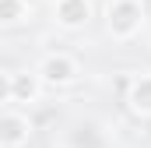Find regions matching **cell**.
Segmentation results:
<instances>
[{
  "label": "cell",
  "instance_id": "1",
  "mask_svg": "<svg viewBox=\"0 0 151 148\" xmlns=\"http://www.w3.org/2000/svg\"><path fill=\"white\" fill-rule=\"evenodd\" d=\"M141 25H144L141 0H109V7H106V32L113 39L127 42V39H134L141 32Z\"/></svg>",
  "mask_w": 151,
  "mask_h": 148
},
{
  "label": "cell",
  "instance_id": "2",
  "mask_svg": "<svg viewBox=\"0 0 151 148\" xmlns=\"http://www.w3.org/2000/svg\"><path fill=\"white\" fill-rule=\"evenodd\" d=\"M35 74H39V81L49 85V88H67V85L77 81L81 67H77L74 57H67V53H49V57H42Z\"/></svg>",
  "mask_w": 151,
  "mask_h": 148
},
{
  "label": "cell",
  "instance_id": "3",
  "mask_svg": "<svg viewBox=\"0 0 151 148\" xmlns=\"http://www.w3.org/2000/svg\"><path fill=\"white\" fill-rule=\"evenodd\" d=\"M28 134H32V123L21 113H0V145L4 148L28 145Z\"/></svg>",
  "mask_w": 151,
  "mask_h": 148
},
{
  "label": "cell",
  "instance_id": "4",
  "mask_svg": "<svg viewBox=\"0 0 151 148\" xmlns=\"http://www.w3.org/2000/svg\"><path fill=\"white\" fill-rule=\"evenodd\" d=\"M88 21H91V0H60L56 4L60 28H84Z\"/></svg>",
  "mask_w": 151,
  "mask_h": 148
},
{
  "label": "cell",
  "instance_id": "5",
  "mask_svg": "<svg viewBox=\"0 0 151 148\" xmlns=\"http://www.w3.org/2000/svg\"><path fill=\"white\" fill-rule=\"evenodd\" d=\"M39 92H42V81L39 74L32 71H21V74H11V99L14 102H35Z\"/></svg>",
  "mask_w": 151,
  "mask_h": 148
},
{
  "label": "cell",
  "instance_id": "6",
  "mask_svg": "<svg viewBox=\"0 0 151 148\" xmlns=\"http://www.w3.org/2000/svg\"><path fill=\"white\" fill-rule=\"evenodd\" d=\"M127 102H130V110L137 113V116H151V74H141V78L130 85Z\"/></svg>",
  "mask_w": 151,
  "mask_h": 148
},
{
  "label": "cell",
  "instance_id": "7",
  "mask_svg": "<svg viewBox=\"0 0 151 148\" xmlns=\"http://www.w3.org/2000/svg\"><path fill=\"white\" fill-rule=\"evenodd\" d=\"M28 21V4L25 0H0V25H21Z\"/></svg>",
  "mask_w": 151,
  "mask_h": 148
},
{
  "label": "cell",
  "instance_id": "8",
  "mask_svg": "<svg viewBox=\"0 0 151 148\" xmlns=\"http://www.w3.org/2000/svg\"><path fill=\"white\" fill-rule=\"evenodd\" d=\"M11 102V74L0 71V106H7Z\"/></svg>",
  "mask_w": 151,
  "mask_h": 148
},
{
  "label": "cell",
  "instance_id": "9",
  "mask_svg": "<svg viewBox=\"0 0 151 148\" xmlns=\"http://www.w3.org/2000/svg\"><path fill=\"white\" fill-rule=\"evenodd\" d=\"M141 7H151V0H141Z\"/></svg>",
  "mask_w": 151,
  "mask_h": 148
},
{
  "label": "cell",
  "instance_id": "10",
  "mask_svg": "<svg viewBox=\"0 0 151 148\" xmlns=\"http://www.w3.org/2000/svg\"><path fill=\"white\" fill-rule=\"evenodd\" d=\"M14 148H32V145H14Z\"/></svg>",
  "mask_w": 151,
  "mask_h": 148
},
{
  "label": "cell",
  "instance_id": "11",
  "mask_svg": "<svg viewBox=\"0 0 151 148\" xmlns=\"http://www.w3.org/2000/svg\"><path fill=\"white\" fill-rule=\"evenodd\" d=\"M49 4H53V7H56V4H60V0H49Z\"/></svg>",
  "mask_w": 151,
  "mask_h": 148
}]
</instances>
